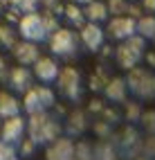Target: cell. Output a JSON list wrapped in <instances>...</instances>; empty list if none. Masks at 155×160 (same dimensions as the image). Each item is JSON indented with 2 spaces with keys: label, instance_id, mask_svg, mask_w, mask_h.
I'll use <instances>...</instances> for the list:
<instances>
[{
  "label": "cell",
  "instance_id": "obj_1",
  "mask_svg": "<svg viewBox=\"0 0 155 160\" xmlns=\"http://www.w3.org/2000/svg\"><path fill=\"white\" fill-rule=\"evenodd\" d=\"M54 29H59L56 23V14H36V12H29L23 18L18 20V32L25 41H32V43H40L45 41Z\"/></svg>",
  "mask_w": 155,
  "mask_h": 160
},
{
  "label": "cell",
  "instance_id": "obj_2",
  "mask_svg": "<svg viewBox=\"0 0 155 160\" xmlns=\"http://www.w3.org/2000/svg\"><path fill=\"white\" fill-rule=\"evenodd\" d=\"M144 43L146 38H142L139 34H133L121 41V45L117 48V63L124 70L137 68V63L144 59Z\"/></svg>",
  "mask_w": 155,
  "mask_h": 160
},
{
  "label": "cell",
  "instance_id": "obj_3",
  "mask_svg": "<svg viewBox=\"0 0 155 160\" xmlns=\"http://www.w3.org/2000/svg\"><path fill=\"white\" fill-rule=\"evenodd\" d=\"M29 135H32V142H52L59 138V124L54 120H49L45 115V111L40 113H32V120H29Z\"/></svg>",
  "mask_w": 155,
  "mask_h": 160
},
{
  "label": "cell",
  "instance_id": "obj_4",
  "mask_svg": "<svg viewBox=\"0 0 155 160\" xmlns=\"http://www.w3.org/2000/svg\"><path fill=\"white\" fill-rule=\"evenodd\" d=\"M126 86L137 95L139 99H153L155 97V74L146 72V70H130V77L126 81Z\"/></svg>",
  "mask_w": 155,
  "mask_h": 160
},
{
  "label": "cell",
  "instance_id": "obj_5",
  "mask_svg": "<svg viewBox=\"0 0 155 160\" xmlns=\"http://www.w3.org/2000/svg\"><path fill=\"white\" fill-rule=\"evenodd\" d=\"M49 50L54 52L56 57H72L77 54V36L72 29H54L49 34Z\"/></svg>",
  "mask_w": 155,
  "mask_h": 160
},
{
  "label": "cell",
  "instance_id": "obj_6",
  "mask_svg": "<svg viewBox=\"0 0 155 160\" xmlns=\"http://www.w3.org/2000/svg\"><path fill=\"white\" fill-rule=\"evenodd\" d=\"M56 81H59V90H61L63 97H68L70 102H79V97H81V74H79V70H74V68L61 70Z\"/></svg>",
  "mask_w": 155,
  "mask_h": 160
},
{
  "label": "cell",
  "instance_id": "obj_7",
  "mask_svg": "<svg viewBox=\"0 0 155 160\" xmlns=\"http://www.w3.org/2000/svg\"><path fill=\"white\" fill-rule=\"evenodd\" d=\"M54 104V92H52L47 86H38V88H29L25 92V111L27 113H40L49 108Z\"/></svg>",
  "mask_w": 155,
  "mask_h": 160
},
{
  "label": "cell",
  "instance_id": "obj_8",
  "mask_svg": "<svg viewBox=\"0 0 155 160\" xmlns=\"http://www.w3.org/2000/svg\"><path fill=\"white\" fill-rule=\"evenodd\" d=\"M110 36L112 38H117V41H124V38H128L133 34H137V18H133L128 14H121V16H115L110 20Z\"/></svg>",
  "mask_w": 155,
  "mask_h": 160
},
{
  "label": "cell",
  "instance_id": "obj_9",
  "mask_svg": "<svg viewBox=\"0 0 155 160\" xmlns=\"http://www.w3.org/2000/svg\"><path fill=\"white\" fill-rule=\"evenodd\" d=\"M23 135H25V120L23 117L20 115L7 117V122L2 124V142H7V144L23 142Z\"/></svg>",
  "mask_w": 155,
  "mask_h": 160
},
{
  "label": "cell",
  "instance_id": "obj_10",
  "mask_svg": "<svg viewBox=\"0 0 155 160\" xmlns=\"http://www.w3.org/2000/svg\"><path fill=\"white\" fill-rule=\"evenodd\" d=\"M81 41L90 52H97L103 45V29L99 27V23H83L81 25Z\"/></svg>",
  "mask_w": 155,
  "mask_h": 160
},
{
  "label": "cell",
  "instance_id": "obj_11",
  "mask_svg": "<svg viewBox=\"0 0 155 160\" xmlns=\"http://www.w3.org/2000/svg\"><path fill=\"white\" fill-rule=\"evenodd\" d=\"M47 160H74V144L70 138L52 140V144L47 147Z\"/></svg>",
  "mask_w": 155,
  "mask_h": 160
},
{
  "label": "cell",
  "instance_id": "obj_12",
  "mask_svg": "<svg viewBox=\"0 0 155 160\" xmlns=\"http://www.w3.org/2000/svg\"><path fill=\"white\" fill-rule=\"evenodd\" d=\"M59 63L54 61V59H43V57H38L36 61H34V74L43 81V83H52V81H56V77H59Z\"/></svg>",
  "mask_w": 155,
  "mask_h": 160
},
{
  "label": "cell",
  "instance_id": "obj_13",
  "mask_svg": "<svg viewBox=\"0 0 155 160\" xmlns=\"http://www.w3.org/2000/svg\"><path fill=\"white\" fill-rule=\"evenodd\" d=\"M7 77H9V83H12V90H16V92H27L32 88V72L23 66L14 68Z\"/></svg>",
  "mask_w": 155,
  "mask_h": 160
},
{
  "label": "cell",
  "instance_id": "obj_14",
  "mask_svg": "<svg viewBox=\"0 0 155 160\" xmlns=\"http://www.w3.org/2000/svg\"><path fill=\"white\" fill-rule=\"evenodd\" d=\"M14 57L18 63H23V66H29V63H34L40 54H38V45H34L32 41H25V43H16L14 48Z\"/></svg>",
  "mask_w": 155,
  "mask_h": 160
},
{
  "label": "cell",
  "instance_id": "obj_15",
  "mask_svg": "<svg viewBox=\"0 0 155 160\" xmlns=\"http://www.w3.org/2000/svg\"><path fill=\"white\" fill-rule=\"evenodd\" d=\"M83 14H86V20H90V23H101V20L108 18V7L101 0H90L83 9Z\"/></svg>",
  "mask_w": 155,
  "mask_h": 160
},
{
  "label": "cell",
  "instance_id": "obj_16",
  "mask_svg": "<svg viewBox=\"0 0 155 160\" xmlns=\"http://www.w3.org/2000/svg\"><path fill=\"white\" fill-rule=\"evenodd\" d=\"M14 115H20V104L14 95L9 92H0V117H14Z\"/></svg>",
  "mask_w": 155,
  "mask_h": 160
},
{
  "label": "cell",
  "instance_id": "obj_17",
  "mask_svg": "<svg viewBox=\"0 0 155 160\" xmlns=\"http://www.w3.org/2000/svg\"><path fill=\"white\" fill-rule=\"evenodd\" d=\"M126 90H128V86L124 79H112L106 86V97L110 102H124L126 99Z\"/></svg>",
  "mask_w": 155,
  "mask_h": 160
},
{
  "label": "cell",
  "instance_id": "obj_18",
  "mask_svg": "<svg viewBox=\"0 0 155 160\" xmlns=\"http://www.w3.org/2000/svg\"><path fill=\"white\" fill-rule=\"evenodd\" d=\"M63 14H65V18H68V23L74 25V27H81V25L86 23L83 9H81L79 5H74V2H68V5L63 7Z\"/></svg>",
  "mask_w": 155,
  "mask_h": 160
},
{
  "label": "cell",
  "instance_id": "obj_19",
  "mask_svg": "<svg viewBox=\"0 0 155 160\" xmlns=\"http://www.w3.org/2000/svg\"><path fill=\"white\" fill-rule=\"evenodd\" d=\"M137 34L142 38H155V16H139L137 18Z\"/></svg>",
  "mask_w": 155,
  "mask_h": 160
},
{
  "label": "cell",
  "instance_id": "obj_20",
  "mask_svg": "<svg viewBox=\"0 0 155 160\" xmlns=\"http://www.w3.org/2000/svg\"><path fill=\"white\" fill-rule=\"evenodd\" d=\"M38 2L40 0H9V7L16 14H29V12H36Z\"/></svg>",
  "mask_w": 155,
  "mask_h": 160
},
{
  "label": "cell",
  "instance_id": "obj_21",
  "mask_svg": "<svg viewBox=\"0 0 155 160\" xmlns=\"http://www.w3.org/2000/svg\"><path fill=\"white\" fill-rule=\"evenodd\" d=\"M0 45L2 48H14L16 45V29L9 25H0Z\"/></svg>",
  "mask_w": 155,
  "mask_h": 160
},
{
  "label": "cell",
  "instance_id": "obj_22",
  "mask_svg": "<svg viewBox=\"0 0 155 160\" xmlns=\"http://www.w3.org/2000/svg\"><path fill=\"white\" fill-rule=\"evenodd\" d=\"M108 14H115V16H121V14H128V0H108Z\"/></svg>",
  "mask_w": 155,
  "mask_h": 160
},
{
  "label": "cell",
  "instance_id": "obj_23",
  "mask_svg": "<svg viewBox=\"0 0 155 160\" xmlns=\"http://www.w3.org/2000/svg\"><path fill=\"white\" fill-rule=\"evenodd\" d=\"M83 126H86V120H83V113H74L70 117V133H81L83 131Z\"/></svg>",
  "mask_w": 155,
  "mask_h": 160
},
{
  "label": "cell",
  "instance_id": "obj_24",
  "mask_svg": "<svg viewBox=\"0 0 155 160\" xmlns=\"http://www.w3.org/2000/svg\"><path fill=\"white\" fill-rule=\"evenodd\" d=\"M0 160H16V151L12 144L0 142Z\"/></svg>",
  "mask_w": 155,
  "mask_h": 160
},
{
  "label": "cell",
  "instance_id": "obj_25",
  "mask_svg": "<svg viewBox=\"0 0 155 160\" xmlns=\"http://www.w3.org/2000/svg\"><path fill=\"white\" fill-rule=\"evenodd\" d=\"M142 7H144V12L155 14V0H142Z\"/></svg>",
  "mask_w": 155,
  "mask_h": 160
},
{
  "label": "cell",
  "instance_id": "obj_26",
  "mask_svg": "<svg viewBox=\"0 0 155 160\" xmlns=\"http://www.w3.org/2000/svg\"><path fill=\"white\" fill-rule=\"evenodd\" d=\"M7 61L2 59V57H0V81H2V79H7Z\"/></svg>",
  "mask_w": 155,
  "mask_h": 160
},
{
  "label": "cell",
  "instance_id": "obj_27",
  "mask_svg": "<svg viewBox=\"0 0 155 160\" xmlns=\"http://www.w3.org/2000/svg\"><path fill=\"white\" fill-rule=\"evenodd\" d=\"M45 7H47V12H54V9L59 7V0H40Z\"/></svg>",
  "mask_w": 155,
  "mask_h": 160
},
{
  "label": "cell",
  "instance_id": "obj_28",
  "mask_svg": "<svg viewBox=\"0 0 155 160\" xmlns=\"http://www.w3.org/2000/svg\"><path fill=\"white\" fill-rule=\"evenodd\" d=\"M68 2H74V5H88L90 0H68Z\"/></svg>",
  "mask_w": 155,
  "mask_h": 160
},
{
  "label": "cell",
  "instance_id": "obj_29",
  "mask_svg": "<svg viewBox=\"0 0 155 160\" xmlns=\"http://www.w3.org/2000/svg\"><path fill=\"white\" fill-rule=\"evenodd\" d=\"M5 5H7V2H5V0H0V14H2V12H5Z\"/></svg>",
  "mask_w": 155,
  "mask_h": 160
}]
</instances>
